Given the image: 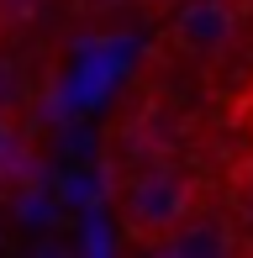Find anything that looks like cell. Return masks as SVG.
I'll use <instances>...</instances> for the list:
<instances>
[{
    "mask_svg": "<svg viewBox=\"0 0 253 258\" xmlns=\"http://www.w3.org/2000/svg\"><path fill=\"white\" fill-rule=\"evenodd\" d=\"M143 6H153V11H174L179 0H143Z\"/></svg>",
    "mask_w": 253,
    "mask_h": 258,
    "instance_id": "52a82bcc",
    "label": "cell"
},
{
    "mask_svg": "<svg viewBox=\"0 0 253 258\" xmlns=\"http://www.w3.org/2000/svg\"><path fill=\"white\" fill-rule=\"evenodd\" d=\"M11 153H16V121L11 111H0V169H11Z\"/></svg>",
    "mask_w": 253,
    "mask_h": 258,
    "instance_id": "5b68a950",
    "label": "cell"
},
{
    "mask_svg": "<svg viewBox=\"0 0 253 258\" xmlns=\"http://www.w3.org/2000/svg\"><path fill=\"white\" fill-rule=\"evenodd\" d=\"M190 211H195V184L179 169H169V163H153V169L132 174L121 201H116L121 232L132 242H164Z\"/></svg>",
    "mask_w": 253,
    "mask_h": 258,
    "instance_id": "6da1fadb",
    "label": "cell"
},
{
    "mask_svg": "<svg viewBox=\"0 0 253 258\" xmlns=\"http://www.w3.org/2000/svg\"><path fill=\"white\" fill-rule=\"evenodd\" d=\"M0 6H6V11H16V16H21V11H32V0H0Z\"/></svg>",
    "mask_w": 253,
    "mask_h": 258,
    "instance_id": "8992f818",
    "label": "cell"
},
{
    "mask_svg": "<svg viewBox=\"0 0 253 258\" xmlns=\"http://www.w3.org/2000/svg\"><path fill=\"white\" fill-rule=\"evenodd\" d=\"M164 242H169V258H232L237 232H232V221H222V216H195L190 211Z\"/></svg>",
    "mask_w": 253,
    "mask_h": 258,
    "instance_id": "3957f363",
    "label": "cell"
},
{
    "mask_svg": "<svg viewBox=\"0 0 253 258\" xmlns=\"http://www.w3.org/2000/svg\"><path fill=\"white\" fill-rule=\"evenodd\" d=\"M179 16L169 27V42H174L185 58H216L222 48H232L237 37V6L232 0H179Z\"/></svg>",
    "mask_w": 253,
    "mask_h": 258,
    "instance_id": "7a4b0ae2",
    "label": "cell"
},
{
    "mask_svg": "<svg viewBox=\"0 0 253 258\" xmlns=\"http://www.w3.org/2000/svg\"><path fill=\"white\" fill-rule=\"evenodd\" d=\"M21 105V74L11 58H0V111H16Z\"/></svg>",
    "mask_w": 253,
    "mask_h": 258,
    "instance_id": "277c9868",
    "label": "cell"
}]
</instances>
